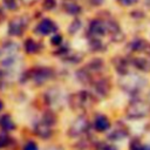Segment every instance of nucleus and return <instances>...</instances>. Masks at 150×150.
I'll return each mask as SVG.
<instances>
[{
	"label": "nucleus",
	"instance_id": "obj_1",
	"mask_svg": "<svg viewBox=\"0 0 150 150\" xmlns=\"http://www.w3.org/2000/svg\"><path fill=\"white\" fill-rule=\"evenodd\" d=\"M150 110L149 105L144 102H136L128 108V114L130 116H144Z\"/></svg>",
	"mask_w": 150,
	"mask_h": 150
},
{
	"label": "nucleus",
	"instance_id": "obj_2",
	"mask_svg": "<svg viewBox=\"0 0 150 150\" xmlns=\"http://www.w3.org/2000/svg\"><path fill=\"white\" fill-rule=\"evenodd\" d=\"M55 25L50 21V20H42L39 26H38V30L41 33V34H49L50 32H54L55 30Z\"/></svg>",
	"mask_w": 150,
	"mask_h": 150
},
{
	"label": "nucleus",
	"instance_id": "obj_3",
	"mask_svg": "<svg viewBox=\"0 0 150 150\" xmlns=\"http://www.w3.org/2000/svg\"><path fill=\"white\" fill-rule=\"evenodd\" d=\"M90 32L94 34H103L104 33V25L101 21H93L90 25Z\"/></svg>",
	"mask_w": 150,
	"mask_h": 150
},
{
	"label": "nucleus",
	"instance_id": "obj_4",
	"mask_svg": "<svg viewBox=\"0 0 150 150\" xmlns=\"http://www.w3.org/2000/svg\"><path fill=\"white\" fill-rule=\"evenodd\" d=\"M95 127H96L97 130L102 131V130H105L109 127V122L104 116H98L96 118V121H95Z\"/></svg>",
	"mask_w": 150,
	"mask_h": 150
},
{
	"label": "nucleus",
	"instance_id": "obj_5",
	"mask_svg": "<svg viewBox=\"0 0 150 150\" xmlns=\"http://www.w3.org/2000/svg\"><path fill=\"white\" fill-rule=\"evenodd\" d=\"M1 125L4 127V128H6V129H13L14 128V125H13V122H12V120H11V117L9 116H4L2 118H1Z\"/></svg>",
	"mask_w": 150,
	"mask_h": 150
},
{
	"label": "nucleus",
	"instance_id": "obj_6",
	"mask_svg": "<svg viewBox=\"0 0 150 150\" xmlns=\"http://www.w3.org/2000/svg\"><path fill=\"white\" fill-rule=\"evenodd\" d=\"M21 28H22V25L18 20H15V21H13L11 23V33L12 34H19L20 30H21Z\"/></svg>",
	"mask_w": 150,
	"mask_h": 150
},
{
	"label": "nucleus",
	"instance_id": "obj_7",
	"mask_svg": "<svg viewBox=\"0 0 150 150\" xmlns=\"http://www.w3.org/2000/svg\"><path fill=\"white\" fill-rule=\"evenodd\" d=\"M26 49H27V52H29V53H33V52H35V49H36V43L33 41V40H30V39H28L27 41H26Z\"/></svg>",
	"mask_w": 150,
	"mask_h": 150
},
{
	"label": "nucleus",
	"instance_id": "obj_8",
	"mask_svg": "<svg viewBox=\"0 0 150 150\" xmlns=\"http://www.w3.org/2000/svg\"><path fill=\"white\" fill-rule=\"evenodd\" d=\"M66 9H67L68 13H71V14H76L80 11L79 6H76L75 4H68V5H66Z\"/></svg>",
	"mask_w": 150,
	"mask_h": 150
},
{
	"label": "nucleus",
	"instance_id": "obj_9",
	"mask_svg": "<svg viewBox=\"0 0 150 150\" xmlns=\"http://www.w3.org/2000/svg\"><path fill=\"white\" fill-rule=\"evenodd\" d=\"M43 6L46 9H52L55 6V0H45Z\"/></svg>",
	"mask_w": 150,
	"mask_h": 150
},
{
	"label": "nucleus",
	"instance_id": "obj_10",
	"mask_svg": "<svg viewBox=\"0 0 150 150\" xmlns=\"http://www.w3.org/2000/svg\"><path fill=\"white\" fill-rule=\"evenodd\" d=\"M5 5L9 8V9H14L16 7V4H15V0H4Z\"/></svg>",
	"mask_w": 150,
	"mask_h": 150
},
{
	"label": "nucleus",
	"instance_id": "obj_11",
	"mask_svg": "<svg viewBox=\"0 0 150 150\" xmlns=\"http://www.w3.org/2000/svg\"><path fill=\"white\" fill-rule=\"evenodd\" d=\"M23 150H38V146H36L35 143L29 142V143H27V144L23 146Z\"/></svg>",
	"mask_w": 150,
	"mask_h": 150
},
{
	"label": "nucleus",
	"instance_id": "obj_12",
	"mask_svg": "<svg viewBox=\"0 0 150 150\" xmlns=\"http://www.w3.org/2000/svg\"><path fill=\"white\" fill-rule=\"evenodd\" d=\"M6 142H7V135L4 132H0V148L6 145Z\"/></svg>",
	"mask_w": 150,
	"mask_h": 150
},
{
	"label": "nucleus",
	"instance_id": "obj_13",
	"mask_svg": "<svg viewBox=\"0 0 150 150\" xmlns=\"http://www.w3.org/2000/svg\"><path fill=\"white\" fill-rule=\"evenodd\" d=\"M121 5H123V6H129V5H132V4H135L137 0H117Z\"/></svg>",
	"mask_w": 150,
	"mask_h": 150
},
{
	"label": "nucleus",
	"instance_id": "obj_14",
	"mask_svg": "<svg viewBox=\"0 0 150 150\" xmlns=\"http://www.w3.org/2000/svg\"><path fill=\"white\" fill-rule=\"evenodd\" d=\"M52 43H54V45H59V43H61V36H60V35H55V36H53V38H52Z\"/></svg>",
	"mask_w": 150,
	"mask_h": 150
},
{
	"label": "nucleus",
	"instance_id": "obj_15",
	"mask_svg": "<svg viewBox=\"0 0 150 150\" xmlns=\"http://www.w3.org/2000/svg\"><path fill=\"white\" fill-rule=\"evenodd\" d=\"M1 108H2V103L0 102V109H1Z\"/></svg>",
	"mask_w": 150,
	"mask_h": 150
}]
</instances>
